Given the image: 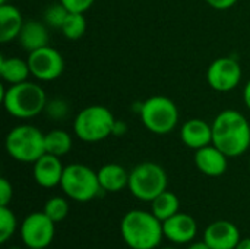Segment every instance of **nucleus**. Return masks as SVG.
<instances>
[{"label":"nucleus","mask_w":250,"mask_h":249,"mask_svg":"<svg viewBox=\"0 0 250 249\" xmlns=\"http://www.w3.org/2000/svg\"><path fill=\"white\" fill-rule=\"evenodd\" d=\"M188 249H211L208 245H207V242L205 241H202V242H193L192 245H189Z\"/></svg>","instance_id":"nucleus-33"},{"label":"nucleus","mask_w":250,"mask_h":249,"mask_svg":"<svg viewBox=\"0 0 250 249\" xmlns=\"http://www.w3.org/2000/svg\"><path fill=\"white\" fill-rule=\"evenodd\" d=\"M249 170H250V161H249Z\"/></svg>","instance_id":"nucleus-39"},{"label":"nucleus","mask_w":250,"mask_h":249,"mask_svg":"<svg viewBox=\"0 0 250 249\" xmlns=\"http://www.w3.org/2000/svg\"><path fill=\"white\" fill-rule=\"evenodd\" d=\"M243 101H245L246 107L250 110V79L246 82V85L243 88Z\"/></svg>","instance_id":"nucleus-32"},{"label":"nucleus","mask_w":250,"mask_h":249,"mask_svg":"<svg viewBox=\"0 0 250 249\" xmlns=\"http://www.w3.org/2000/svg\"><path fill=\"white\" fill-rule=\"evenodd\" d=\"M31 75L28 60H23L21 57H1L0 59V76L1 79L9 84H21L23 81H28V76Z\"/></svg>","instance_id":"nucleus-20"},{"label":"nucleus","mask_w":250,"mask_h":249,"mask_svg":"<svg viewBox=\"0 0 250 249\" xmlns=\"http://www.w3.org/2000/svg\"><path fill=\"white\" fill-rule=\"evenodd\" d=\"M60 3H62L69 12L85 13V12L95 3V0H60Z\"/></svg>","instance_id":"nucleus-28"},{"label":"nucleus","mask_w":250,"mask_h":249,"mask_svg":"<svg viewBox=\"0 0 250 249\" xmlns=\"http://www.w3.org/2000/svg\"><path fill=\"white\" fill-rule=\"evenodd\" d=\"M28 249H45V248H28Z\"/></svg>","instance_id":"nucleus-37"},{"label":"nucleus","mask_w":250,"mask_h":249,"mask_svg":"<svg viewBox=\"0 0 250 249\" xmlns=\"http://www.w3.org/2000/svg\"><path fill=\"white\" fill-rule=\"evenodd\" d=\"M236 249H250V238H246V239H240Z\"/></svg>","instance_id":"nucleus-34"},{"label":"nucleus","mask_w":250,"mask_h":249,"mask_svg":"<svg viewBox=\"0 0 250 249\" xmlns=\"http://www.w3.org/2000/svg\"><path fill=\"white\" fill-rule=\"evenodd\" d=\"M98 181L100 186L104 192H120L129 185V173L127 170L116 163H108L100 167Z\"/></svg>","instance_id":"nucleus-19"},{"label":"nucleus","mask_w":250,"mask_h":249,"mask_svg":"<svg viewBox=\"0 0 250 249\" xmlns=\"http://www.w3.org/2000/svg\"><path fill=\"white\" fill-rule=\"evenodd\" d=\"M139 116L144 126L155 135L171 134L179 123V109L166 95H152L141 103Z\"/></svg>","instance_id":"nucleus-6"},{"label":"nucleus","mask_w":250,"mask_h":249,"mask_svg":"<svg viewBox=\"0 0 250 249\" xmlns=\"http://www.w3.org/2000/svg\"><path fill=\"white\" fill-rule=\"evenodd\" d=\"M120 233L130 249H155L164 238L163 222L152 211L130 210L120 222Z\"/></svg>","instance_id":"nucleus-2"},{"label":"nucleus","mask_w":250,"mask_h":249,"mask_svg":"<svg viewBox=\"0 0 250 249\" xmlns=\"http://www.w3.org/2000/svg\"><path fill=\"white\" fill-rule=\"evenodd\" d=\"M23 23H25L23 16L16 6L10 3L0 4V41L1 43H9L18 38Z\"/></svg>","instance_id":"nucleus-17"},{"label":"nucleus","mask_w":250,"mask_h":249,"mask_svg":"<svg viewBox=\"0 0 250 249\" xmlns=\"http://www.w3.org/2000/svg\"><path fill=\"white\" fill-rule=\"evenodd\" d=\"M31 75L41 82H50L62 76L64 70L63 56L53 47H42L28 54Z\"/></svg>","instance_id":"nucleus-9"},{"label":"nucleus","mask_w":250,"mask_h":249,"mask_svg":"<svg viewBox=\"0 0 250 249\" xmlns=\"http://www.w3.org/2000/svg\"><path fill=\"white\" fill-rule=\"evenodd\" d=\"M126 131H127L126 123H125V122H122V120H116V123H114V129H113V135H123Z\"/></svg>","instance_id":"nucleus-31"},{"label":"nucleus","mask_w":250,"mask_h":249,"mask_svg":"<svg viewBox=\"0 0 250 249\" xmlns=\"http://www.w3.org/2000/svg\"><path fill=\"white\" fill-rule=\"evenodd\" d=\"M60 31L67 40H79L86 31V19L83 13L69 12Z\"/></svg>","instance_id":"nucleus-23"},{"label":"nucleus","mask_w":250,"mask_h":249,"mask_svg":"<svg viewBox=\"0 0 250 249\" xmlns=\"http://www.w3.org/2000/svg\"><path fill=\"white\" fill-rule=\"evenodd\" d=\"M1 103L4 110L16 119H32L44 112L47 94L40 84L23 81L9 85L6 90L1 85Z\"/></svg>","instance_id":"nucleus-3"},{"label":"nucleus","mask_w":250,"mask_h":249,"mask_svg":"<svg viewBox=\"0 0 250 249\" xmlns=\"http://www.w3.org/2000/svg\"><path fill=\"white\" fill-rule=\"evenodd\" d=\"M64 166L60 161V157L53 154H42L35 163L32 169V175L35 182L45 189H51L60 185L63 178Z\"/></svg>","instance_id":"nucleus-13"},{"label":"nucleus","mask_w":250,"mask_h":249,"mask_svg":"<svg viewBox=\"0 0 250 249\" xmlns=\"http://www.w3.org/2000/svg\"><path fill=\"white\" fill-rule=\"evenodd\" d=\"M240 239L239 227L229 220H217L204 232V241L211 249H236Z\"/></svg>","instance_id":"nucleus-12"},{"label":"nucleus","mask_w":250,"mask_h":249,"mask_svg":"<svg viewBox=\"0 0 250 249\" xmlns=\"http://www.w3.org/2000/svg\"><path fill=\"white\" fill-rule=\"evenodd\" d=\"M19 44L28 51H34L48 45V28L41 21H26L18 37Z\"/></svg>","instance_id":"nucleus-18"},{"label":"nucleus","mask_w":250,"mask_h":249,"mask_svg":"<svg viewBox=\"0 0 250 249\" xmlns=\"http://www.w3.org/2000/svg\"><path fill=\"white\" fill-rule=\"evenodd\" d=\"M10 249H19V248H10Z\"/></svg>","instance_id":"nucleus-38"},{"label":"nucleus","mask_w":250,"mask_h":249,"mask_svg":"<svg viewBox=\"0 0 250 249\" xmlns=\"http://www.w3.org/2000/svg\"><path fill=\"white\" fill-rule=\"evenodd\" d=\"M12 197H13L12 183L6 178H1L0 179V207H9Z\"/></svg>","instance_id":"nucleus-29"},{"label":"nucleus","mask_w":250,"mask_h":249,"mask_svg":"<svg viewBox=\"0 0 250 249\" xmlns=\"http://www.w3.org/2000/svg\"><path fill=\"white\" fill-rule=\"evenodd\" d=\"M212 144L229 158L243 156L250 147V123L243 113L227 109L212 122Z\"/></svg>","instance_id":"nucleus-1"},{"label":"nucleus","mask_w":250,"mask_h":249,"mask_svg":"<svg viewBox=\"0 0 250 249\" xmlns=\"http://www.w3.org/2000/svg\"><path fill=\"white\" fill-rule=\"evenodd\" d=\"M16 230V217L9 207H0V242L6 244Z\"/></svg>","instance_id":"nucleus-25"},{"label":"nucleus","mask_w":250,"mask_h":249,"mask_svg":"<svg viewBox=\"0 0 250 249\" xmlns=\"http://www.w3.org/2000/svg\"><path fill=\"white\" fill-rule=\"evenodd\" d=\"M180 139L186 147L195 151L207 147L212 144V125L204 119L192 117L183 123L180 129Z\"/></svg>","instance_id":"nucleus-16"},{"label":"nucleus","mask_w":250,"mask_h":249,"mask_svg":"<svg viewBox=\"0 0 250 249\" xmlns=\"http://www.w3.org/2000/svg\"><path fill=\"white\" fill-rule=\"evenodd\" d=\"M168 178L166 170L152 161H144L135 166L129 173V191L141 201L151 203L167 189Z\"/></svg>","instance_id":"nucleus-7"},{"label":"nucleus","mask_w":250,"mask_h":249,"mask_svg":"<svg viewBox=\"0 0 250 249\" xmlns=\"http://www.w3.org/2000/svg\"><path fill=\"white\" fill-rule=\"evenodd\" d=\"M164 238L174 244H188L196 238L198 225L195 219L185 213H177L173 217L163 222Z\"/></svg>","instance_id":"nucleus-15"},{"label":"nucleus","mask_w":250,"mask_h":249,"mask_svg":"<svg viewBox=\"0 0 250 249\" xmlns=\"http://www.w3.org/2000/svg\"><path fill=\"white\" fill-rule=\"evenodd\" d=\"M54 223L63 222L69 214V203L63 197H53L44 204L42 210Z\"/></svg>","instance_id":"nucleus-24"},{"label":"nucleus","mask_w":250,"mask_h":249,"mask_svg":"<svg viewBox=\"0 0 250 249\" xmlns=\"http://www.w3.org/2000/svg\"><path fill=\"white\" fill-rule=\"evenodd\" d=\"M60 188L66 197L76 203H88L103 191L98 173L89 166L81 163H73L64 167Z\"/></svg>","instance_id":"nucleus-8"},{"label":"nucleus","mask_w":250,"mask_h":249,"mask_svg":"<svg viewBox=\"0 0 250 249\" xmlns=\"http://www.w3.org/2000/svg\"><path fill=\"white\" fill-rule=\"evenodd\" d=\"M44 112L53 120H64L70 112V107L69 103L63 98H51L47 101Z\"/></svg>","instance_id":"nucleus-27"},{"label":"nucleus","mask_w":250,"mask_h":249,"mask_svg":"<svg viewBox=\"0 0 250 249\" xmlns=\"http://www.w3.org/2000/svg\"><path fill=\"white\" fill-rule=\"evenodd\" d=\"M242 81V66L237 59L223 56L215 59L207 70L208 85L218 92H229L234 90Z\"/></svg>","instance_id":"nucleus-10"},{"label":"nucleus","mask_w":250,"mask_h":249,"mask_svg":"<svg viewBox=\"0 0 250 249\" xmlns=\"http://www.w3.org/2000/svg\"><path fill=\"white\" fill-rule=\"evenodd\" d=\"M54 225L44 211L26 216L21 226V238L26 248H47L54 239Z\"/></svg>","instance_id":"nucleus-11"},{"label":"nucleus","mask_w":250,"mask_h":249,"mask_svg":"<svg viewBox=\"0 0 250 249\" xmlns=\"http://www.w3.org/2000/svg\"><path fill=\"white\" fill-rule=\"evenodd\" d=\"M212 9L217 10H227L230 7H233L239 0H205Z\"/></svg>","instance_id":"nucleus-30"},{"label":"nucleus","mask_w":250,"mask_h":249,"mask_svg":"<svg viewBox=\"0 0 250 249\" xmlns=\"http://www.w3.org/2000/svg\"><path fill=\"white\" fill-rule=\"evenodd\" d=\"M114 123L116 117L110 109L94 104L86 106L76 114L73 120V131L81 141L94 144L113 135Z\"/></svg>","instance_id":"nucleus-4"},{"label":"nucleus","mask_w":250,"mask_h":249,"mask_svg":"<svg viewBox=\"0 0 250 249\" xmlns=\"http://www.w3.org/2000/svg\"><path fill=\"white\" fill-rule=\"evenodd\" d=\"M193 160L198 170L211 178H218L224 175L229 166V157L214 144L196 150Z\"/></svg>","instance_id":"nucleus-14"},{"label":"nucleus","mask_w":250,"mask_h":249,"mask_svg":"<svg viewBox=\"0 0 250 249\" xmlns=\"http://www.w3.org/2000/svg\"><path fill=\"white\" fill-rule=\"evenodd\" d=\"M1 3H7V0H0V4H1Z\"/></svg>","instance_id":"nucleus-35"},{"label":"nucleus","mask_w":250,"mask_h":249,"mask_svg":"<svg viewBox=\"0 0 250 249\" xmlns=\"http://www.w3.org/2000/svg\"><path fill=\"white\" fill-rule=\"evenodd\" d=\"M151 204H152V208H151L152 214L157 219H160L161 222H166L167 219L177 214L179 208H180V201H179L177 195L167 189L164 192H161L157 198H154L151 201Z\"/></svg>","instance_id":"nucleus-21"},{"label":"nucleus","mask_w":250,"mask_h":249,"mask_svg":"<svg viewBox=\"0 0 250 249\" xmlns=\"http://www.w3.org/2000/svg\"><path fill=\"white\" fill-rule=\"evenodd\" d=\"M69 10L59 1V3H53L50 4L45 10H44V22L51 26V28H57L60 29L66 16H67Z\"/></svg>","instance_id":"nucleus-26"},{"label":"nucleus","mask_w":250,"mask_h":249,"mask_svg":"<svg viewBox=\"0 0 250 249\" xmlns=\"http://www.w3.org/2000/svg\"><path fill=\"white\" fill-rule=\"evenodd\" d=\"M45 134L38 128L23 123L12 128L6 135L4 147L7 154L21 163H35L45 154Z\"/></svg>","instance_id":"nucleus-5"},{"label":"nucleus","mask_w":250,"mask_h":249,"mask_svg":"<svg viewBox=\"0 0 250 249\" xmlns=\"http://www.w3.org/2000/svg\"><path fill=\"white\" fill-rule=\"evenodd\" d=\"M44 142H45V153L57 156V157L66 156L72 150V145H73L70 134L63 129H53L47 132Z\"/></svg>","instance_id":"nucleus-22"},{"label":"nucleus","mask_w":250,"mask_h":249,"mask_svg":"<svg viewBox=\"0 0 250 249\" xmlns=\"http://www.w3.org/2000/svg\"><path fill=\"white\" fill-rule=\"evenodd\" d=\"M161 249H176V248H171V247H166V248H161Z\"/></svg>","instance_id":"nucleus-36"}]
</instances>
